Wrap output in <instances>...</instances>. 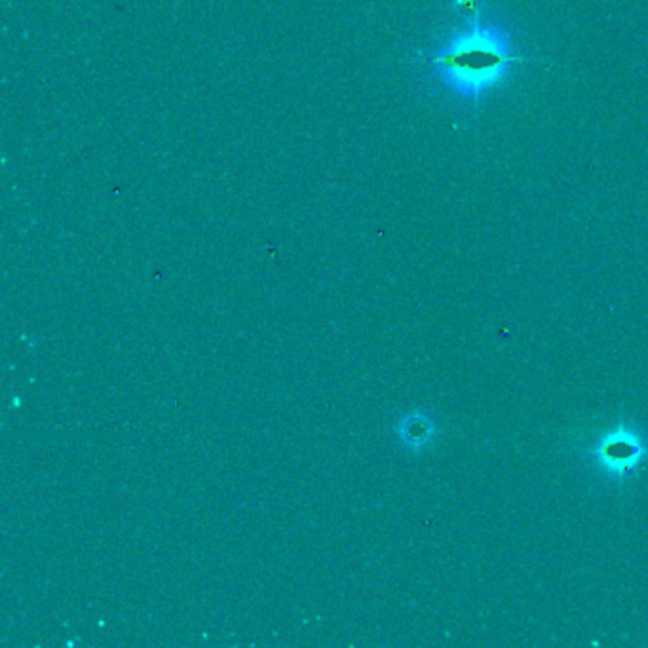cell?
<instances>
[{
	"label": "cell",
	"instance_id": "cell-3",
	"mask_svg": "<svg viewBox=\"0 0 648 648\" xmlns=\"http://www.w3.org/2000/svg\"><path fill=\"white\" fill-rule=\"evenodd\" d=\"M399 437L411 449H423L432 443L435 437V425L425 413H415L407 416L399 426Z\"/></svg>",
	"mask_w": 648,
	"mask_h": 648
},
{
	"label": "cell",
	"instance_id": "cell-1",
	"mask_svg": "<svg viewBox=\"0 0 648 648\" xmlns=\"http://www.w3.org/2000/svg\"><path fill=\"white\" fill-rule=\"evenodd\" d=\"M451 29L430 57L435 83L462 105H479L506 86L525 61L510 29L485 10L457 13Z\"/></svg>",
	"mask_w": 648,
	"mask_h": 648
},
{
	"label": "cell",
	"instance_id": "cell-2",
	"mask_svg": "<svg viewBox=\"0 0 648 648\" xmlns=\"http://www.w3.org/2000/svg\"><path fill=\"white\" fill-rule=\"evenodd\" d=\"M584 457L607 481L624 483L648 460V440L635 425L618 423L586 447Z\"/></svg>",
	"mask_w": 648,
	"mask_h": 648
}]
</instances>
